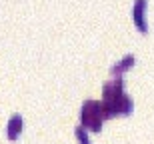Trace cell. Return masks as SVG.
<instances>
[{"instance_id": "7a4b0ae2", "label": "cell", "mask_w": 154, "mask_h": 144, "mask_svg": "<svg viewBox=\"0 0 154 144\" xmlns=\"http://www.w3.org/2000/svg\"><path fill=\"white\" fill-rule=\"evenodd\" d=\"M134 12H136V24L138 26H140V30H146V26H144L142 24V12H144V0H140V2H138L136 4V8H134Z\"/></svg>"}, {"instance_id": "6da1fadb", "label": "cell", "mask_w": 154, "mask_h": 144, "mask_svg": "<svg viewBox=\"0 0 154 144\" xmlns=\"http://www.w3.org/2000/svg\"><path fill=\"white\" fill-rule=\"evenodd\" d=\"M22 130V118L20 116H12V120H10V130H8V138L14 140L18 136V132Z\"/></svg>"}, {"instance_id": "3957f363", "label": "cell", "mask_w": 154, "mask_h": 144, "mask_svg": "<svg viewBox=\"0 0 154 144\" xmlns=\"http://www.w3.org/2000/svg\"><path fill=\"white\" fill-rule=\"evenodd\" d=\"M76 134H78V138H80V142H82V144H88L86 134H82V128H78V130H76Z\"/></svg>"}]
</instances>
